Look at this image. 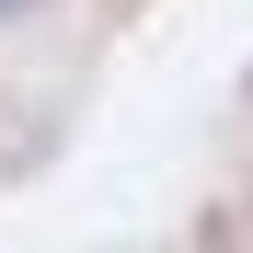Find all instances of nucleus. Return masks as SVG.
Listing matches in <instances>:
<instances>
[{
    "label": "nucleus",
    "instance_id": "nucleus-1",
    "mask_svg": "<svg viewBox=\"0 0 253 253\" xmlns=\"http://www.w3.org/2000/svg\"><path fill=\"white\" fill-rule=\"evenodd\" d=\"M0 12H12V0H0Z\"/></svg>",
    "mask_w": 253,
    "mask_h": 253
}]
</instances>
